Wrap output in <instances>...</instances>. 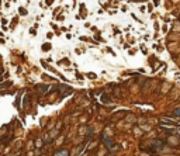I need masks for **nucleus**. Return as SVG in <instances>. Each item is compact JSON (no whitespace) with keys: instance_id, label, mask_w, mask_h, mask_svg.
Listing matches in <instances>:
<instances>
[{"instance_id":"obj_1","label":"nucleus","mask_w":180,"mask_h":156,"mask_svg":"<svg viewBox=\"0 0 180 156\" xmlns=\"http://www.w3.org/2000/svg\"><path fill=\"white\" fill-rule=\"evenodd\" d=\"M175 113H176V114H177V115H180V108H177V110H176Z\"/></svg>"}]
</instances>
